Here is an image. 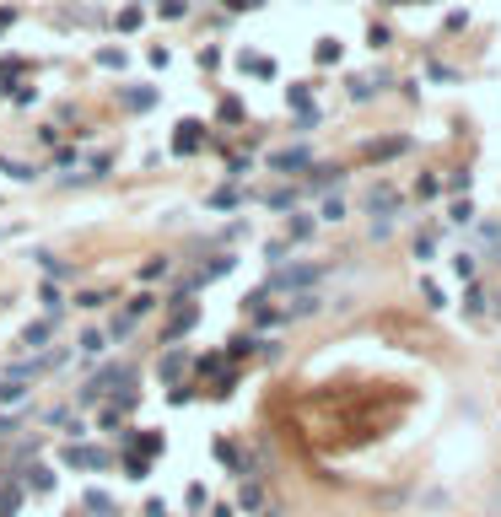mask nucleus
Returning <instances> with one entry per match:
<instances>
[{
  "mask_svg": "<svg viewBox=\"0 0 501 517\" xmlns=\"http://www.w3.org/2000/svg\"><path fill=\"white\" fill-rule=\"evenodd\" d=\"M318 270H324V264H286V270H275V275H269V286H275V291H286V286H302V281H313Z\"/></svg>",
  "mask_w": 501,
  "mask_h": 517,
  "instance_id": "obj_1",
  "label": "nucleus"
},
{
  "mask_svg": "<svg viewBox=\"0 0 501 517\" xmlns=\"http://www.w3.org/2000/svg\"><path fill=\"white\" fill-rule=\"evenodd\" d=\"M124 377H130L124 367H103L98 377L86 382V394H81V399H103V394H113V382H124Z\"/></svg>",
  "mask_w": 501,
  "mask_h": 517,
  "instance_id": "obj_2",
  "label": "nucleus"
},
{
  "mask_svg": "<svg viewBox=\"0 0 501 517\" xmlns=\"http://www.w3.org/2000/svg\"><path fill=\"white\" fill-rule=\"evenodd\" d=\"M86 512H103V517H108V512H113V501H108L103 491H86Z\"/></svg>",
  "mask_w": 501,
  "mask_h": 517,
  "instance_id": "obj_3",
  "label": "nucleus"
},
{
  "mask_svg": "<svg viewBox=\"0 0 501 517\" xmlns=\"http://www.w3.org/2000/svg\"><path fill=\"white\" fill-rule=\"evenodd\" d=\"M195 130H200V124H178V151H195V140H200Z\"/></svg>",
  "mask_w": 501,
  "mask_h": 517,
  "instance_id": "obj_4",
  "label": "nucleus"
},
{
  "mask_svg": "<svg viewBox=\"0 0 501 517\" xmlns=\"http://www.w3.org/2000/svg\"><path fill=\"white\" fill-rule=\"evenodd\" d=\"M43 340H49V323H33V329L22 334V345H27V350H33V345H43Z\"/></svg>",
  "mask_w": 501,
  "mask_h": 517,
  "instance_id": "obj_5",
  "label": "nucleus"
},
{
  "mask_svg": "<svg viewBox=\"0 0 501 517\" xmlns=\"http://www.w3.org/2000/svg\"><path fill=\"white\" fill-rule=\"evenodd\" d=\"M6 431H16V420H6V415H0V437H6Z\"/></svg>",
  "mask_w": 501,
  "mask_h": 517,
  "instance_id": "obj_6",
  "label": "nucleus"
}]
</instances>
